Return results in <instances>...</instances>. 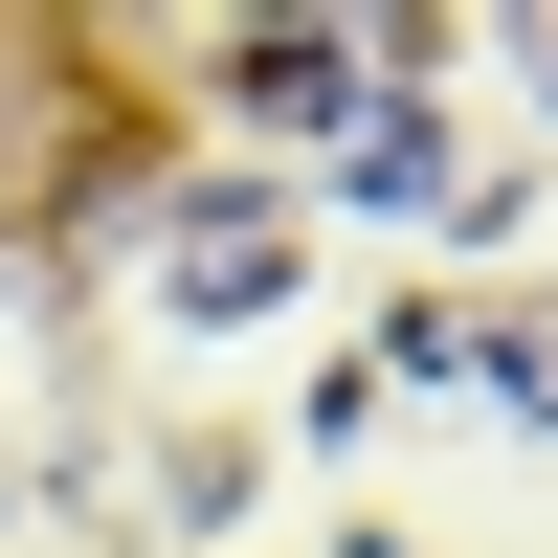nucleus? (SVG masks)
Segmentation results:
<instances>
[{"mask_svg": "<svg viewBox=\"0 0 558 558\" xmlns=\"http://www.w3.org/2000/svg\"><path fill=\"white\" fill-rule=\"evenodd\" d=\"M223 89H246L268 134H313V112H357V45H336V23H313V45L268 23V45H246V68H223Z\"/></svg>", "mask_w": 558, "mask_h": 558, "instance_id": "1", "label": "nucleus"}]
</instances>
